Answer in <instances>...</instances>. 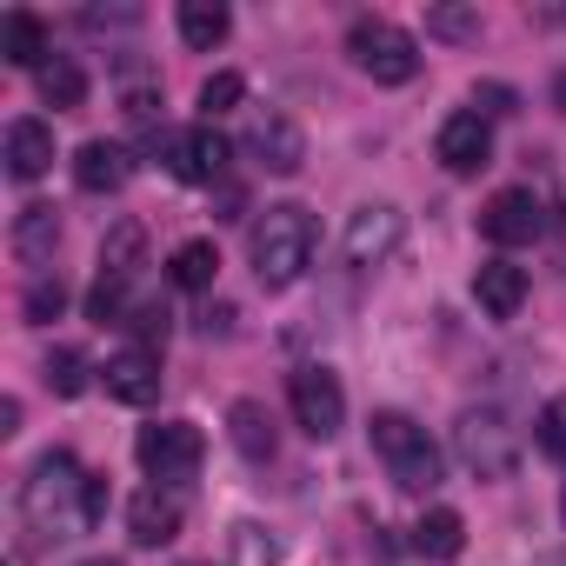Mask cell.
<instances>
[{
	"label": "cell",
	"mask_w": 566,
	"mask_h": 566,
	"mask_svg": "<svg viewBox=\"0 0 566 566\" xmlns=\"http://www.w3.org/2000/svg\"><path fill=\"white\" fill-rule=\"evenodd\" d=\"M21 520L34 539H81L94 526V473L74 453H41L21 480Z\"/></svg>",
	"instance_id": "obj_1"
},
{
	"label": "cell",
	"mask_w": 566,
	"mask_h": 566,
	"mask_svg": "<svg viewBox=\"0 0 566 566\" xmlns=\"http://www.w3.org/2000/svg\"><path fill=\"white\" fill-rule=\"evenodd\" d=\"M247 253H253V273H260V287H294V280L307 273L314 260V213L307 207H266L247 233Z\"/></svg>",
	"instance_id": "obj_2"
},
{
	"label": "cell",
	"mask_w": 566,
	"mask_h": 566,
	"mask_svg": "<svg viewBox=\"0 0 566 566\" xmlns=\"http://www.w3.org/2000/svg\"><path fill=\"white\" fill-rule=\"evenodd\" d=\"M367 440H374V453H380V467H387V480H394L400 493H433V486H440V447L427 440L420 420H407V413H374V420H367Z\"/></svg>",
	"instance_id": "obj_3"
},
{
	"label": "cell",
	"mask_w": 566,
	"mask_h": 566,
	"mask_svg": "<svg viewBox=\"0 0 566 566\" xmlns=\"http://www.w3.org/2000/svg\"><path fill=\"white\" fill-rule=\"evenodd\" d=\"M453 453L473 480H506L520 467V427L500 407H467L453 420Z\"/></svg>",
	"instance_id": "obj_4"
},
{
	"label": "cell",
	"mask_w": 566,
	"mask_h": 566,
	"mask_svg": "<svg viewBox=\"0 0 566 566\" xmlns=\"http://www.w3.org/2000/svg\"><path fill=\"white\" fill-rule=\"evenodd\" d=\"M347 54H354V67H360L367 81H380V87H407V81L420 74V48H413V34L394 28V21H374V14L354 21Z\"/></svg>",
	"instance_id": "obj_5"
},
{
	"label": "cell",
	"mask_w": 566,
	"mask_h": 566,
	"mask_svg": "<svg viewBox=\"0 0 566 566\" xmlns=\"http://www.w3.org/2000/svg\"><path fill=\"white\" fill-rule=\"evenodd\" d=\"M200 453H207V440H200L193 420H154V427H140V440H134V460H140L147 480H160V486L193 480V473H200Z\"/></svg>",
	"instance_id": "obj_6"
},
{
	"label": "cell",
	"mask_w": 566,
	"mask_h": 566,
	"mask_svg": "<svg viewBox=\"0 0 566 566\" xmlns=\"http://www.w3.org/2000/svg\"><path fill=\"white\" fill-rule=\"evenodd\" d=\"M287 400H294V420H301L307 440H334L347 427V394H340V380L327 367H301L287 380Z\"/></svg>",
	"instance_id": "obj_7"
},
{
	"label": "cell",
	"mask_w": 566,
	"mask_h": 566,
	"mask_svg": "<svg viewBox=\"0 0 566 566\" xmlns=\"http://www.w3.org/2000/svg\"><path fill=\"white\" fill-rule=\"evenodd\" d=\"M227 160H233V147H227V134H220L213 120H200V127H187V134H167V167H174L187 187H213V180L227 174Z\"/></svg>",
	"instance_id": "obj_8"
},
{
	"label": "cell",
	"mask_w": 566,
	"mask_h": 566,
	"mask_svg": "<svg viewBox=\"0 0 566 566\" xmlns=\"http://www.w3.org/2000/svg\"><path fill=\"white\" fill-rule=\"evenodd\" d=\"M400 240H407V220H400V207H387V200H374V207H360V213L347 220V260H354L360 273L387 266V260L400 253Z\"/></svg>",
	"instance_id": "obj_9"
},
{
	"label": "cell",
	"mask_w": 566,
	"mask_h": 566,
	"mask_svg": "<svg viewBox=\"0 0 566 566\" xmlns=\"http://www.w3.org/2000/svg\"><path fill=\"white\" fill-rule=\"evenodd\" d=\"M247 154L266 167V174H280V180H287V174H301L307 167V134H301V120L294 114H260L253 120V134H247Z\"/></svg>",
	"instance_id": "obj_10"
},
{
	"label": "cell",
	"mask_w": 566,
	"mask_h": 566,
	"mask_svg": "<svg viewBox=\"0 0 566 566\" xmlns=\"http://www.w3.org/2000/svg\"><path fill=\"white\" fill-rule=\"evenodd\" d=\"M480 227H486V240H500V247H526V240H539V233H546V207H539V193H533V187H506V193H493V200H486Z\"/></svg>",
	"instance_id": "obj_11"
},
{
	"label": "cell",
	"mask_w": 566,
	"mask_h": 566,
	"mask_svg": "<svg viewBox=\"0 0 566 566\" xmlns=\"http://www.w3.org/2000/svg\"><path fill=\"white\" fill-rule=\"evenodd\" d=\"M433 154H440L447 174H480V167L493 160V127H486V114H473V107H467V114H447Z\"/></svg>",
	"instance_id": "obj_12"
},
{
	"label": "cell",
	"mask_w": 566,
	"mask_h": 566,
	"mask_svg": "<svg viewBox=\"0 0 566 566\" xmlns=\"http://www.w3.org/2000/svg\"><path fill=\"white\" fill-rule=\"evenodd\" d=\"M101 380H107V394H114L120 407H154V400H160V354H154V347H120V354L101 367Z\"/></svg>",
	"instance_id": "obj_13"
},
{
	"label": "cell",
	"mask_w": 566,
	"mask_h": 566,
	"mask_svg": "<svg viewBox=\"0 0 566 566\" xmlns=\"http://www.w3.org/2000/svg\"><path fill=\"white\" fill-rule=\"evenodd\" d=\"M473 301H480L486 321H513V314L526 307V266H513V260H480Z\"/></svg>",
	"instance_id": "obj_14"
},
{
	"label": "cell",
	"mask_w": 566,
	"mask_h": 566,
	"mask_svg": "<svg viewBox=\"0 0 566 566\" xmlns=\"http://www.w3.org/2000/svg\"><path fill=\"white\" fill-rule=\"evenodd\" d=\"M127 533H134V546H167V539H180V500L160 493V486L134 493V500H127Z\"/></svg>",
	"instance_id": "obj_15"
},
{
	"label": "cell",
	"mask_w": 566,
	"mask_h": 566,
	"mask_svg": "<svg viewBox=\"0 0 566 566\" xmlns=\"http://www.w3.org/2000/svg\"><path fill=\"white\" fill-rule=\"evenodd\" d=\"M127 174H134V154H127L120 140H87V147L74 154V180H81L87 193H114V187H127Z\"/></svg>",
	"instance_id": "obj_16"
},
{
	"label": "cell",
	"mask_w": 566,
	"mask_h": 566,
	"mask_svg": "<svg viewBox=\"0 0 566 566\" xmlns=\"http://www.w3.org/2000/svg\"><path fill=\"white\" fill-rule=\"evenodd\" d=\"M54 167V127L48 120H14L8 127V174L14 180H41Z\"/></svg>",
	"instance_id": "obj_17"
},
{
	"label": "cell",
	"mask_w": 566,
	"mask_h": 566,
	"mask_svg": "<svg viewBox=\"0 0 566 566\" xmlns=\"http://www.w3.org/2000/svg\"><path fill=\"white\" fill-rule=\"evenodd\" d=\"M227 440H233V447H240V460H253V467H266V460H273V447H280L273 413H266L260 400H233V413H227Z\"/></svg>",
	"instance_id": "obj_18"
},
{
	"label": "cell",
	"mask_w": 566,
	"mask_h": 566,
	"mask_svg": "<svg viewBox=\"0 0 566 566\" xmlns=\"http://www.w3.org/2000/svg\"><path fill=\"white\" fill-rule=\"evenodd\" d=\"M54 247H61V213L54 207H21L14 213V253H21V266H48Z\"/></svg>",
	"instance_id": "obj_19"
},
{
	"label": "cell",
	"mask_w": 566,
	"mask_h": 566,
	"mask_svg": "<svg viewBox=\"0 0 566 566\" xmlns=\"http://www.w3.org/2000/svg\"><path fill=\"white\" fill-rule=\"evenodd\" d=\"M0 54H8L14 67H34V74H41L54 48H48V28H41V21H34L28 8H14L8 21H0Z\"/></svg>",
	"instance_id": "obj_20"
},
{
	"label": "cell",
	"mask_w": 566,
	"mask_h": 566,
	"mask_svg": "<svg viewBox=\"0 0 566 566\" xmlns=\"http://www.w3.org/2000/svg\"><path fill=\"white\" fill-rule=\"evenodd\" d=\"M413 546H420L427 559H460V546H467V520H460L453 506H427L420 526H413Z\"/></svg>",
	"instance_id": "obj_21"
},
{
	"label": "cell",
	"mask_w": 566,
	"mask_h": 566,
	"mask_svg": "<svg viewBox=\"0 0 566 566\" xmlns=\"http://www.w3.org/2000/svg\"><path fill=\"white\" fill-rule=\"evenodd\" d=\"M140 253H147V233H140V220H120L107 240H101V280H127L140 273Z\"/></svg>",
	"instance_id": "obj_22"
},
{
	"label": "cell",
	"mask_w": 566,
	"mask_h": 566,
	"mask_svg": "<svg viewBox=\"0 0 566 566\" xmlns=\"http://www.w3.org/2000/svg\"><path fill=\"white\" fill-rule=\"evenodd\" d=\"M180 41L187 48H220L227 41V28H233V14L220 8V0H180Z\"/></svg>",
	"instance_id": "obj_23"
},
{
	"label": "cell",
	"mask_w": 566,
	"mask_h": 566,
	"mask_svg": "<svg viewBox=\"0 0 566 566\" xmlns=\"http://www.w3.org/2000/svg\"><path fill=\"white\" fill-rule=\"evenodd\" d=\"M174 287H187V294H207L213 287V273H220V253H213V240H187V247H174Z\"/></svg>",
	"instance_id": "obj_24"
},
{
	"label": "cell",
	"mask_w": 566,
	"mask_h": 566,
	"mask_svg": "<svg viewBox=\"0 0 566 566\" xmlns=\"http://www.w3.org/2000/svg\"><path fill=\"white\" fill-rule=\"evenodd\" d=\"M41 101H48V107H61V114H67V107H81V101H87V74H81V61L54 54V61L41 67Z\"/></svg>",
	"instance_id": "obj_25"
},
{
	"label": "cell",
	"mask_w": 566,
	"mask_h": 566,
	"mask_svg": "<svg viewBox=\"0 0 566 566\" xmlns=\"http://www.w3.org/2000/svg\"><path fill=\"white\" fill-rule=\"evenodd\" d=\"M41 374H48V387H54L61 400H74V394H87V360H81L74 347H54Z\"/></svg>",
	"instance_id": "obj_26"
},
{
	"label": "cell",
	"mask_w": 566,
	"mask_h": 566,
	"mask_svg": "<svg viewBox=\"0 0 566 566\" xmlns=\"http://www.w3.org/2000/svg\"><path fill=\"white\" fill-rule=\"evenodd\" d=\"M427 34L433 41H480V14L473 8H433L427 14Z\"/></svg>",
	"instance_id": "obj_27"
},
{
	"label": "cell",
	"mask_w": 566,
	"mask_h": 566,
	"mask_svg": "<svg viewBox=\"0 0 566 566\" xmlns=\"http://www.w3.org/2000/svg\"><path fill=\"white\" fill-rule=\"evenodd\" d=\"M247 101V81L240 74H207L200 81V114L213 120V114H227V107H240Z\"/></svg>",
	"instance_id": "obj_28"
},
{
	"label": "cell",
	"mask_w": 566,
	"mask_h": 566,
	"mask_svg": "<svg viewBox=\"0 0 566 566\" xmlns=\"http://www.w3.org/2000/svg\"><path fill=\"white\" fill-rule=\"evenodd\" d=\"M233 553H240V566H273L280 559V539L247 520V526H233Z\"/></svg>",
	"instance_id": "obj_29"
},
{
	"label": "cell",
	"mask_w": 566,
	"mask_h": 566,
	"mask_svg": "<svg viewBox=\"0 0 566 566\" xmlns=\"http://www.w3.org/2000/svg\"><path fill=\"white\" fill-rule=\"evenodd\" d=\"M533 433H539V453H546V460H566V394L539 407V427H533Z\"/></svg>",
	"instance_id": "obj_30"
},
{
	"label": "cell",
	"mask_w": 566,
	"mask_h": 566,
	"mask_svg": "<svg viewBox=\"0 0 566 566\" xmlns=\"http://www.w3.org/2000/svg\"><path fill=\"white\" fill-rule=\"evenodd\" d=\"M61 307H67V287H61V273H54V280L41 273L34 287H28V321H34V327H48V321H54Z\"/></svg>",
	"instance_id": "obj_31"
},
{
	"label": "cell",
	"mask_w": 566,
	"mask_h": 566,
	"mask_svg": "<svg viewBox=\"0 0 566 566\" xmlns=\"http://www.w3.org/2000/svg\"><path fill=\"white\" fill-rule=\"evenodd\" d=\"M134 334L154 347V340H167V307L160 301H147V307H134Z\"/></svg>",
	"instance_id": "obj_32"
},
{
	"label": "cell",
	"mask_w": 566,
	"mask_h": 566,
	"mask_svg": "<svg viewBox=\"0 0 566 566\" xmlns=\"http://www.w3.org/2000/svg\"><path fill=\"white\" fill-rule=\"evenodd\" d=\"M127 120L134 127H154L160 120V94H127Z\"/></svg>",
	"instance_id": "obj_33"
},
{
	"label": "cell",
	"mask_w": 566,
	"mask_h": 566,
	"mask_svg": "<svg viewBox=\"0 0 566 566\" xmlns=\"http://www.w3.org/2000/svg\"><path fill=\"white\" fill-rule=\"evenodd\" d=\"M473 101H486V114H513V107H506V101H513V94H506V87H480V94H473Z\"/></svg>",
	"instance_id": "obj_34"
},
{
	"label": "cell",
	"mask_w": 566,
	"mask_h": 566,
	"mask_svg": "<svg viewBox=\"0 0 566 566\" xmlns=\"http://www.w3.org/2000/svg\"><path fill=\"white\" fill-rule=\"evenodd\" d=\"M0 433H21V400H0Z\"/></svg>",
	"instance_id": "obj_35"
},
{
	"label": "cell",
	"mask_w": 566,
	"mask_h": 566,
	"mask_svg": "<svg viewBox=\"0 0 566 566\" xmlns=\"http://www.w3.org/2000/svg\"><path fill=\"white\" fill-rule=\"evenodd\" d=\"M533 566H566V553H539V559H533Z\"/></svg>",
	"instance_id": "obj_36"
},
{
	"label": "cell",
	"mask_w": 566,
	"mask_h": 566,
	"mask_svg": "<svg viewBox=\"0 0 566 566\" xmlns=\"http://www.w3.org/2000/svg\"><path fill=\"white\" fill-rule=\"evenodd\" d=\"M81 566H120V559H107V553H101V559H81Z\"/></svg>",
	"instance_id": "obj_37"
},
{
	"label": "cell",
	"mask_w": 566,
	"mask_h": 566,
	"mask_svg": "<svg viewBox=\"0 0 566 566\" xmlns=\"http://www.w3.org/2000/svg\"><path fill=\"white\" fill-rule=\"evenodd\" d=\"M559 114H566V74H559Z\"/></svg>",
	"instance_id": "obj_38"
},
{
	"label": "cell",
	"mask_w": 566,
	"mask_h": 566,
	"mask_svg": "<svg viewBox=\"0 0 566 566\" xmlns=\"http://www.w3.org/2000/svg\"><path fill=\"white\" fill-rule=\"evenodd\" d=\"M559 513H566V493H559Z\"/></svg>",
	"instance_id": "obj_39"
}]
</instances>
